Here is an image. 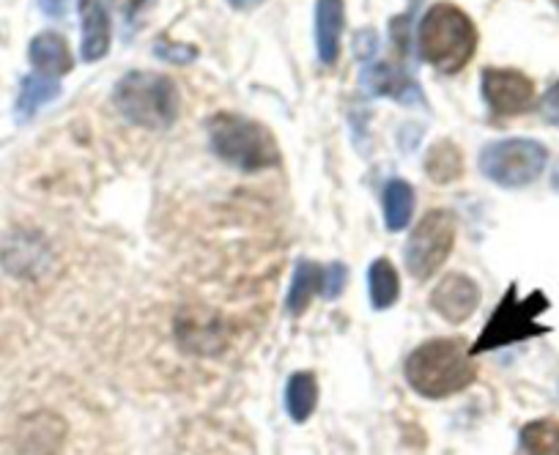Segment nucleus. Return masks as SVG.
I'll return each instance as SVG.
<instances>
[{
    "label": "nucleus",
    "mask_w": 559,
    "mask_h": 455,
    "mask_svg": "<svg viewBox=\"0 0 559 455\" xmlns=\"http://www.w3.org/2000/svg\"><path fill=\"white\" fill-rule=\"evenodd\" d=\"M431 308L442 315L450 324H464L472 313L480 304V288L472 277L453 272V275H444L442 280L433 286L431 291Z\"/></svg>",
    "instance_id": "1a4fd4ad"
},
{
    "label": "nucleus",
    "mask_w": 559,
    "mask_h": 455,
    "mask_svg": "<svg viewBox=\"0 0 559 455\" xmlns=\"http://www.w3.org/2000/svg\"><path fill=\"white\" fill-rule=\"evenodd\" d=\"M346 280H348L346 266H343L341 261H332V264L324 270V286H321V294H324V299L341 297L343 288H346Z\"/></svg>",
    "instance_id": "393cba45"
},
{
    "label": "nucleus",
    "mask_w": 559,
    "mask_h": 455,
    "mask_svg": "<svg viewBox=\"0 0 559 455\" xmlns=\"http://www.w3.org/2000/svg\"><path fill=\"white\" fill-rule=\"evenodd\" d=\"M540 116H543V121H546V124L559 127V80L551 85V88L546 91V96H543Z\"/></svg>",
    "instance_id": "bb28decb"
},
{
    "label": "nucleus",
    "mask_w": 559,
    "mask_h": 455,
    "mask_svg": "<svg viewBox=\"0 0 559 455\" xmlns=\"http://www.w3.org/2000/svg\"><path fill=\"white\" fill-rule=\"evenodd\" d=\"M321 286H324V270L316 261H299L292 277V288H288V313L302 315L308 310V304L313 302L316 294H321Z\"/></svg>",
    "instance_id": "a211bd4d"
},
{
    "label": "nucleus",
    "mask_w": 559,
    "mask_h": 455,
    "mask_svg": "<svg viewBox=\"0 0 559 455\" xmlns=\"http://www.w3.org/2000/svg\"><path fill=\"white\" fill-rule=\"evenodd\" d=\"M368 291L370 304L376 310H386L397 302L401 297V280H397V270L386 259H376L368 270Z\"/></svg>",
    "instance_id": "4be33fe9"
},
{
    "label": "nucleus",
    "mask_w": 559,
    "mask_h": 455,
    "mask_svg": "<svg viewBox=\"0 0 559 455\" xmlns=\"http://www.w3.org/2000/svg\"><path fill=\"white\" fill-rule=\"evenodd\" d=\"M551 187H554V190L559 192V163L554 165V173H551Z\"/></svg>",
    "instance_id": "c756f323"
},
{
    "label": "nucleus",
    "mask_w": 559,
    "mask_h": 455,
    "mask_svg": "<svg viewBox=\"0 0 559 455\" xmlns=\"http://www.w3.org/2000/svg\"><path fill=\"white\" fill-rule=\"evenodd\" d=\"M176 335L185 351L192 355H219L225 349V332L223 326L214 324L212 315L192 313L190 319H179Z\"/></svg>",
    "instance_id": "2eb2a0df"
},
{
    "label": "nucleus",
    "mask_w": 559,
    "mask_h": 455,
    "mask_svg": "<svg viewBox=\"0 0 559 455\" xmlns=\"http://www.w3.org/2000/svg\"><path fill=\"white\" fill-rule=\"evenodd\" d=\"M426 173L433 184H450L464 176V154L453 141H439L426 154Z\"/></svg>",
    "instance_id": "6ab92c4d"
},
{
    "label": "nucleus",
    "mask_w": 559,
    "mask_h": 455,
    "mask_svg": "<svg viewBox=\"0 0 559 455\" xmlns=\"http://www.w3.org/2000/svg\"><path fill=\"white\" fill-rule=\"evenodd\" d=\"M384 225L386 231H403L408 223H412L414 212V190L408 181L392 179L384 187Z\"/></svg>",
    "instance_id": "aec40b11"
},
{
    "label": "nucleus",
    "mask_w": 559,
    "mask_h": 455,
    "mask_svg": "<svg viewBox=\"0 0 559 455\" xmlns=\"http://www.w3.org/2000/svg\"><path fill=\"white\" fill-rule=\"evenodd\" d=\"M362 88L370 96H392L406 105H423V91L419 85L408 77L403 69L392 67V63H368L362 69Z\"/></svg>",
    "instance_id": "f8f14e48"
},
{
    "label": "nucleus",
    "mask_w": 559,
    "mask_h": 455,
    "mask_svg": "<svg viewBox=\"0 0 559 455\" xmlns=\"http://www.w3.org/2000/svg\"><path fill=\"white\" fill-rule=\"evenodd\" d=\"M346 3L343 0H319L316 3V50L324 67H335L341 58Z\"/></svg>",
    "instance_id": "ddd939ff"
},
{
    "label": "nucleus",
    "mask_w": 559,
    "mask_h": 455,
    "mask_svg": "<svg viewBox=\"0 0 559 455\" xmlns=\"http://www.w3.org/2000/svg\"><path fill=\"white\" fill-rule=\"evenodd\" d=\"M63 433H67V426L61 417L52 411H36L17 426L14 444L23 455H58Z\"/></svg>",
    "instance_id": "9d476101"
},
{
    "label": "nucleus",
    "mask_w": 559,
    "mask_h": 455,
    "mask_svg": "<svg viewBox=\"0 0 559 455\" xmlns=\"http://www.w3.org/2000/svg\"><path fill=\"white\" fill-rule=\"evenodd\" d=\"M477 41L480 36L472 17L453 3H433L419 20V56L442 74L461 72L475 58Z\"/></svg>",
    "instance_id": "f03ea898"
},
{
    "label": "nucleus",
    "mask_w": 559,
    "mask_h": 455,
    "mask_svg": "<svg viewBox=\"0 0 559 455\" xmlns=\"http://www.w3.org/2000/svg\"><path fill=\"white\" fill-rule=\"evenodd\" d=\"M157 58L168 63H179V67H187L198 58V50L190 45H181V41H168V39H159L157 47H154Z\"/></svg>",
    "instance_id": "b1692460"
},
{
    "label": "nucleus",
    "mask_w": 559,
    "mask_h": 455,
    "mask_svg": "<svg viewBox=\"0 0 559 455\" xmlns=\"http://www.w3.org/2000/svg\"><path fill=\"white\" fill-rule=\"evenodd\" d=\"M548 152L543 143L530 137H508L488 143L480 152V170L488 181L508 190L532 184L546 170Z\"/></svg>",
    "instance_id": "423d86ee"
},
{
    "label": "nucleus",
    "mask_w": 559,
    "mask_h": 455,
    "mask_svg": "<svg viewBox=\"0 0 559 455\" xmlns=\"http://www.w3.org/2000/svg\"><path fill=\"white\" fill-rule=\"evenodd\" d=\"M554 3H557V7H559V0H554Z\"/></svg>",
    "instance_id": "7c9ffc66"
},
{
    "label": "nucleus",
    "mask_w": 559,
    "mask_h": 455,
    "mask_svg": "<svg viewBox=\"0 0 559 455\" xmlns=\"http://www.w3.org/2000/svg\"><path fill=\"white\" fill-rule=\"evenodd\" d=\"M519 455H559V420H532L519 433Z\"/></svg>",
    "instance_id": "5701e85b"
},
{
    "label": "nucleus",
    "mask_w": 559,
    "mask_h": 455,
    "mask_svg": "<svg viewBox=\"0 0 559 455\" xmlns=\"http://www.w3.org/2000/svg\"><path fill=\"white\" fill-rule=\"evenodd\" d=\"M206 130L212 152L241 173H258L280 165V148L272 132L258 121L236 112H217L206 121Z\"/></svg>",
    "instance_id": "20e7f679"
},
{
    "label": "nucleus",
    "mask_w": 559,
    "mask_h": 455,
    "mask_svg": "<svg viewBox=\"0 0 559 455\" xmlns=\"http://www.w3.org/2000/svg\"><path fill=\"white\" fill-rule=\"evenodd\" d=\"M61 94V85H58L56 77H47V74H28L20 85V96H17V107H14V116L17 121H31L36 112L41 110L45 105H50L52 99H58Z\"/></svg>",
    "instance_id": "f3484780"
},
{
    "label": "nucleus",
    "mask_w": 559,
    "mask_h": 455,
    "mask_svg": "<svg viewBox=\"0 0 559 455\" xmlns=\"http://www.w3.org/2000/svg\"><path fill=\"white\" fill-rule=\"evenodd\" d=\"M0 261L7 266L12 275L20 277H31L39 275L41 270L47 266L50 255H47L45 242L39 237H28V234H14L3 242L0 248Z\"/></svg>",
    "instance_id": "4468645a"
},
{
    "label": "nucleus",
    "mask_w": 559,
    "mask_h": 455,
    "mask_svg": "<svg viewBox=\"0 0 559 455\" xmlns=\"http://www.w3.org/2000/svg\"><path fill=\"white\" fill-rule=\"evenodd\" d=\"M72 0H39V9L52 20H63L69 14Z\"/></svg>",
    "instance_id": "cd10ccee"
},
{
    "label": "nucleus",
    "mask_w": 559,
    "mask_h": 455,
    "mask_svg": "<svg viewBox=\"0 0 559 455\" xmlns=\"http://www.w3.org/2000/svg\"><path fill=\"white\" fill-rule=\"evenodd\" d=\"M28 56L36 72L47 74V77H61V74L72 72L74 67L67 39L61 34H52V31L34 36V41L28 47Z\"/></svg>",
    "instance_id": "dca6fc26"
},
{
    "label": "nucleus",
    "mask_w": 559,
    "mask_h": 455,
    "mask_svg": "<svg viewBox=\"0 0 559 455\" xmlns=\"http://www.w3.org/2000/svg\"><path fill=\"white\" fill-rule=\"evenodd\" d=\"M475 379L477 366L472 362L464 340L437 337V340L419 344L406 357V382L423 398H450V395L472 387Z\"/></svg>",
    "instance_id": "f257e3e1"
},
{
    "label": "nucleus",
    "mask_w": 559,
    "mask_h": 455,
    "mask_svg": "<svg viewBox=\"0 0 559 455\" xmlns=\"http://www.w3.org/2000/svg\"><path fill=\"white\" fill-rule=\"evenodd\" d=\"M483 99H486L488 110L499 119H510V116H521L535 101V83L519 69H483Z\"/></svg>",
    "instance_id": "6e6552de"
},
{
    "label": "nucleus",
    "mask_w": 559,
    "mask_h": 455,
    "mask_svg": "<svg viewBox=\"0 0 559 455\" xmlns=\"http://www.w3.org/2000/svg\"><path fill=\"white\" fill-rule=\"evenodd\" d=\"M548 310V297L543 291H532L530 297H519V286L510 283L508 291H504L502 302L497 304L493 315L488 319L486 330L477 337L475 346L469 349V355H483V351L504 349V346L521 344V340H530V337L543 335L548 332V326L537 324V315Z\"/></svg>",
    "instance_id": "39448f33"
},
{
    "label": "nucleus",
    "mask_w": 559,
    "mask_h": 455,
    "mask_svg": "<svg viewBox=\"0 0 559 455\" xmlns=\"http://www.w3.org/2000/svg\"><path fill=\"white\" fill-rule=\"evenodd\" d=\"M118 112L134 127L163 132L179 119L181 96L170 77L159 72H129L112 91Z\"/></svg>",
    "instance_id": "7ed1b4c3"
},
{
    "label": "nucleus",
    "mask_w": 559,
    "mask_h": 455,
    "mask_svg": "<svg viewBox=\"0 0 559 455\" xmlns=\"http://www.w3.org/2000/svg\"><path fill=\"white\" fill-rule=\"evenodd\" d=\"M110 14L102 0H80V56L96 63L110 52Z\"/></svg>",
    "instance_id": "9b49d317"
},
{
    "label": "nucleus",
    "mask_w": 559,
    "mask_h": 455,
    "mask_svg": "<svg viewBox=\"0 0 559 455\" xmlns=\"http://www.w3.org/2000/svg\"><path fill=\"white\" fill-rule=\"evenodd\" d=\"M228 3L234 9H252L255 3H261V0H228Z\"/></svg>",
    "instance_id": "c85d7f7f"
},
{
    "label": "nucleus",
    "mask_w": 559,
    "mask_h": 455,
    "mask_svg": "<svg viewBox=\"0 0 559 455\" xmlns=\"http://www.w3.org/2000/svg\"><path fill=\"white\" fill-rule=\"evenodd\" d=\"M319 404V382L310 371L294 373L286 387V409L294 422H305Z\"/></svg>",
    "instance_id": "412c9836"
},
{
    "label": "nucleus",
    "mask_w": 559,
    "mask_h": 455,
    "mask_svg": "<svg viewBox=\"0 0 559 455\" xmlns=\"http://www.w3.org/2000/svg\"><path fill=\"white\" fill-rule=\"evenodd\" d=\"M455 248V217L448 208H433L426 217L414 225L412 237H408L406 250V270L417 280H428L437 275L450 259Z\"/></svg>",
    "instance_id": "0eeeda50"
},
{
    "label": "nucleus",
    "mask_w": 559,
    "mask_h": 455,
    "mask_svg": "<svg viewBox=\"0 0 559 455\" xmlns=\"http://www.w3.org/2000/svg\"><path fill=\"white\" fill-rule=\"evenodd\" d=\"M376 50H379V34L373 28L357 31V36H354V56L359 61H370L376 56Z\"/></svg>",
    "instance_id": "a878e982"
}]
</instances>
